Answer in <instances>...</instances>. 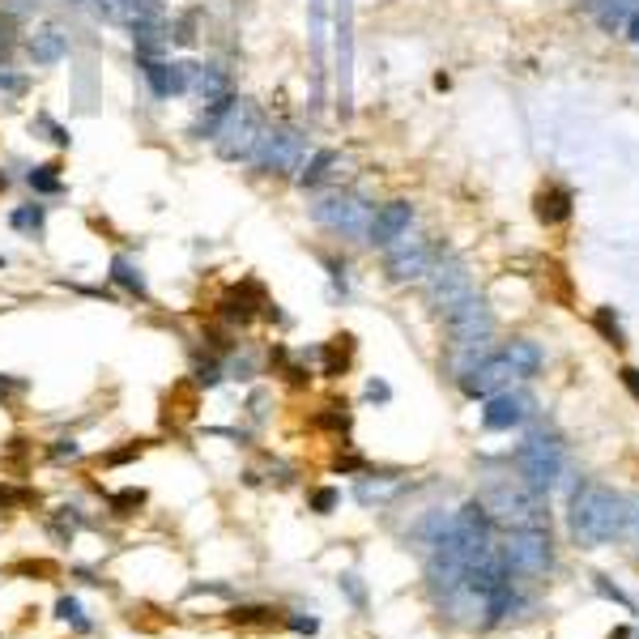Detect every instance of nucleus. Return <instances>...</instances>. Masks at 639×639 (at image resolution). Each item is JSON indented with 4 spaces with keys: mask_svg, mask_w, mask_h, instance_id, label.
Returning a JSON list of instances; mask_svg holds the SVG:
<instances>
[{
    "mask_svg": "<svg viewBox=\"0 0 639 639\" xmlns=\"http://www.w3.org/2000/svg\"><path fill=\"white\" fill-rule=\"evenodd\" d=\"M622 516H627V499L613 495L610 486L585 482L571 495V533L585 546H606L622 537Z\"/></svg>",
    "mask_w": 639,
    "mask_h": 639,
    "instance_id": "f257e3e1",
    "label": "nucleus"
},
{
    "mask_svg": "<svg viewBox=\"0 0 639 639\" xmlns=\"http://www.w3.org/2000/svg\"><path fill=\"white\" fill-rule=\"evenodd\" d=\"M482 508L490 520L511 525V529H546V503H541V490L525 482L520 473L516 478H490L482 495Z\"/></svg>",
    "mask_w": 639,
    "mask_h": 639,
    "instance_id": "f03ea898",
    "label": "nucleus"
},
{
    "mask_svg": "<svg viewBox=\"0 0 639 639\" xmlns=\"http://www.w3.org/2000/svg\"><path fill=\"white\" fill-rule=\"evenodd\" d=\"M260 137H264V120H260L256 102L230 99L209 141H213V150H218V158H222V162H252Z\"/></svg>",
    "mask_w": 639,
    "mask_h": 639,
    "instance_id": "7ed1b4c3",
    "label": "nucleus"
},
{
    "mask_svg": "<svg viewBox=\"0 0 639 639\" xmlns=\"http://www.w3.org/2000/svg\"><path fill=\"white\" fill-rule=\"evenodd\" d=\"M307 137L299 128L290 124H278V128H264V137H260V146L252 153V167L260 176H294V171H303L307 162Z\"/></svg>",
    "mask_w": 639,
    "mask_h": 639,
    "instance_id": "20e7f679",
    "label": "nucleus"
},
{
    "mask_svg": "<svg viewBox=\"0 0 639 639\" xmlns=\"http://www.w3.org/2000/svg\"><path fill=\"white\" fill-rule=\"evenodd\" d=\"M516 473L533 486V490L546 495V490L562 478V443L555 435L533 431L520 448H516Z\"/></svg>",
    "mask_w": 639,
    "mask_h": 639,
    "instance_id": "39448f33",
    "label": "nucleus"
},
{
    "mask_svg": "<svg viewBox=\"0 0 639 639\" xmlns=\"http://www.w3.org/2000/svg\"><path fill=\"white\" fill-rule=\"evenodd\" d=\"M443 329H448L457 350H478L495 337V316L478 294H469V299H460L457 307L443 311Z\"/></svg>",
    "mask_w": 639,
    "mask_h": 639,
    "instance_id": "423d86ee",
    "label": "nucleus"
},
{
    "mask_svg": "<svg viewBox=\"0 0 639 639\" xmlns=\"http://www.w3.org/2000/svg\"><path fill=\"white\" fill-rule=\"evenodd\" d=\"M311 218L332 234L346 239H367V222H371V204L350 197V192H329L311 204Z\"/></svg>",
    "mask_w": 639,
    "mask_h": 639,
    "instance_id": "0eeeda50",
    "label": "nucleus"
},
{
    "mask_svg": "<svg viewBox=\"0 0 639 639\" xmlns=\"http://www.w3.org/2000/svg\"><path fill=\"white\" fill-rule=\"evenodd\" d=\"M555 562V550H550V533L546 529H511L508 546H503V567L508 576H546Z\"/></svg>",
    "mask_w": 639,
    "mask_h": 639,
    "instance_id": "6e6552de",
    "label": "nucleus"
},
{
    "mask_svg": "<svg viewBox=\"0 0 639 639\" xmlns=\"http://www.w3.org/2000/svg\"><path fill=\"white\" fill-rule=\"evenodd\" d=\"M435 264V248L418 234H401L397 243H388V256H383V269L392 281H422L431 273Z\"/></svg>",
    "mask_w": 639,
    "mask_h": 639,
    "instance_id": "1a4fd4ad",
    "label": "nucleus"
},
{
    "mask_svg": "<svg viewBox=\"0 0 639 639\" xmlns=\"http://www.w3.org/2000/svg\"><path fill=\"white\" fill-rule=\"evenodd\" d=\"M473 294V278L465 273V264L460 260H435L431 273H427V299H431V307L443 316L448 307H457L460 299H469Z\"/></svg>",
    "mask_w": 639,
    "mask_h": 639,
    "instance_id": "9d476101",
    "label": "nucleus"
},
{
    "mask_svg": "<svg viewBox=\"0 0 639 639\" xmlns=\"http://www.w3.org/2000/svg\"><path fill=\"white\" fill-rule=\"evenodd\" d=\"M511 380H520V371L511 367V358L503 355V350H499V355H486L482 362H473V367L460 376L469 397H495V392L511 388Z\"/></svg>",
    "mask_w": 639,
    "mask_h": 639,
    "instance_id": "9b49d317",
    "label": "nucleus"
},
{
    "mask_svg": "<svg viewBox=\"0 0 639 639\" xmlns=\"http://www.w3.org/2000/svg\"><path fill=\"white\" fill-rule=\"evenodd\" d=\"M533 413V397L529 392H495V397H486V409H482V427L486 431H511V427H520L525 418Z\"/></svg>",
    "mask_w": 639,
    "mask_h": 639,
    "instance_id": "f8f14e48",
    "label": "nucleus"
},
{
    "mask_svg": "<svg viewBox=\"0 0 639 639\" xmlns=\"http://www.w3.org/2000/svg\"><path fill=\"white\" fill-rule=\"evenodd\" d=\"M413 227V204L409 201H388L380 209H371V222H367V243H376V248H388V243H397L401 234H409Z\"/></svg>",
    "mask_w": 639,
    "mask_h": 639,
    "instance_id": "ddd939ff",
    "label": "nucleus"
},
{
    "mask_svg": "<svg viewBox=\"0 0 639 639\" xmlns=\"http://www.w3.org/2000/svg\"><path fill=\"white\" fill-rule=\"evenodd\" d=\"M183 94H192L197 102L230 99V77L218 64H188L183 60Z\"/></svg>",
    "mask_w": 639,
    "mask_h": 639,
    "instance_id": "4468645a",
    "label": "nucleus"
},
{
    "mask_svg": "<svg viewBox=\"0 0 639 639\" xmlns=\"http://www.w3.org/2000/svg\"><path fill=\"white\" fill-rule=\"evenodd\" d=\"M141 73L150 81V90L158 99H176L183 94V60H150V56H141Z\"/></svg>",
    "mask_w": 639,
    "mask_h": 639,
    "instance_id": "2eb2a0df",
    "label": "nucleus"
},
{
    "mask_svg": "<svg viewBox=\"0 0 639 639\" xmlns=\"http://www.w3.org/2000/svg\"><path fill=\"white\" fill-rule=\"evenodd\" d=\"M26 51H30L34 64H60V60L69 56V39H64V30H56V26H39V30L26 39Z\"/></svg>",
    "mask_w": 639,
    "mask_h": 639,
    "instance_id": "dca6fc26",
    "label": "nucleus"
},
{
    "mask_svg": "<svg viewBox=\"0 0 639 639\" xmlns=\"http://www.w3.org/2000/svg\"><path fill=\"white\" fill-rule=\"evenodd\" d=\"M337 171H346V158L332 150H316V153H307L303 171H299V183H303V188H320V183L337 179Z\"/></svg>",
    "mask_w": 639,
    "mask_h": 639,
    "instance_id": "f3484780",
    "label": "nucleus"
},
{
    "mask_svg": "<svg viewBox=\"0 0 639 639\" xmlns=\"http://www.w3.org/2000/svg\"><path fill=\"white\" fill-rule=\"evenodd\" d=\"M537 218L546 222V227H559L571 218V192L562 188V183H550V188H541L537 192Z\"/></svg>",
    "mask_w": 639,
    "mask_h": 639,
    "instance_id": "a211bd4d",
    "label": "nucleus"
},
{
    "mask_svg": "<svg viewBox=\"0 0 639 639\" xmlns=\"http://www.w3.org/2000/svg\"><path fill=\"white\" fill-rule=\"evenodd\" d=\"M588 9L606 30H627L639 13V0H588Z\"/></svg>",
    "mask_w": 639,
    "mask_h": 639,
    "instance_id": "6ab92c4d",
    "label": "nucleus"
},
{
    "mask_svg": "<svg viewBox=\"0 0 639 639\" xmlns=\"http://www.w3.org/2000/svg\"><path fill=\"white\" fill-rule=\"evenodd\" d=\"M256 307H264V299H260V286H243V290H230L227 299H222V316H227L230 325H248L256 316Z\"/></svg>",
    "mask_w": 639,
    "mask_h": 639,
    "instance_id": "aec40b11",
    "label": "nucleus"
},
{
    "mask_svg": "<svg viewBox=\"0 0 639 639\" xmlns=\"http://www.w3.org/2000/svg\"><path fill=\"white\" fill-rule=\"evenodd\" d=\"M503 355H508L511 367L520 371V380L537 376V371H541V362H546V358H541V346H537V341H529V337H516V341H508V346H503Z\"/></svg>",
    "mask_w": 639,
    "mask_h": 639,
    "instance_id": "412c9836",
    "label": "nucleus"
},
{
    "mask_svg": "<svg viewBox=\"0 0 639 639\" xmlns=\"http://www.w3.org/2000/svg\"><path fill=\"white\" fill-rule=\"evenodd\" d=\"M111 281H116V286H124L128 294L146 299V278H141V269H137L128 256H116V260H111Z\"/></svg>",
    "mask_w": 639,
    "mask_h": 639,
    "instance_id": "4be33fe9",
    "label": "nucleus"
},
{
    "mask_svg": "<svg viewBox=\"0 0 639 639\" xmlns=\"http://www.w3.org/2000/svg\"><path fill=\"white\" fill-rule=\"evenodd\" d=\"M26 183H30L34 192H48V197L64 192V183H60V176H56V167H34V171L26 176Z\"/></svg>",
    "mask_w": 639,
    "mask_h": 639,
    "instance_id": "5701e85b",
    "label": "nucleus"
},
{
    "mask_svg": "<svg viewBox=\"0 0 639 639\" xmlns=\"http://www.w3.org/2000/svg\"><path fill=\"white\" fill-rule=\"evenodd\" d=\"M18 230H43V204H26V209H13L9 218Z\"/></svg>",
    "mask_w": 639,
    "mask_h": 639,
    "instance_id": "b1692460",
    "label": "nucleus"
},
{
    "mask_svg": "<svg viewBox=\"0 0 639 639\" xmlns=\"http://www.w3.org/2000/svg\"><path fill=\"white\" fill-rule=\"evenodd\" d=\"M56 610H60V618H64V622H73L77 631H90V622H86V618H81V606H77L73 597H64V601H60V606H56Z\"/></svg>",
    "mask_w": 639,
    "mask_h": 639,
    "instance_id": "393cba45",
    "label": "nucleus"
},
{
    "mask_svg": "<svg viewBox=\"0 0 639 639\" xmlns=\"http://www.w3.org/2000/svg\"><path fill=\"white\" fill-rule=\"evenodd\" d=\"M22 90H26V77H13L0 69V94H4V99H18Z\"/></svg>",
    "mask_w": 639,
    "mask_h": 639,
    "instance_id": "a878e982",
    "label": "nucleus"
},
{
    "mask_svg": "<svg viewBox=\"0 0 639 639\" xmlns=\"http://www.w3.org/2000/svg\"><path fill=\"white\" fill-rule=\"evenodd\" d=\"M597 325H601V332L610 337V346H622V332H618V325L610 320V311H601V316H597Z\"/></svg>",
    "mask_w": 639,
    "mask_h": 639,
    "instance_id": "bb28decb",
    "label": "nucleus"
},
{
    "mask_svg": "<svg viewBox=\"0 0 639 639\" xmlns=\"http://www.w3.org/2000/svg\"><path fill=\"white\" fill-rule=\"evenodd\" d=\"M622 383L636 392V401H639V371H636V367H627V371H622Z\"/></svg>",
    "mask_w": 639,
    "mask_h": 639,
    "instance_id": "cd10ccee",
    "label": "nucleus"
},
{
    "mask_svg": "<svg viewBox=\"0 0 639 639\" xmlns=\"http://www.w3.org/2000/svg\"><path fill=\"white\" fill-rule=\"evenodd\" d=\"M332 503H337V495H332V490H320V495H316V511H329Z\"/></svg>",
    "mask_w": 639,
    "mask_h": 639,
    "instance_id": "c85d7f7f",
    "label": "nucleus"
},
{
    "mask_svg": "<svg viewBox=\"0 0 639 639\" xmlns=\"http://www.w3.org/2000/svg\"><path fill=\"white\" fill-rule=\"evenodd\" d=\"M627 34H631V43H639V13L631 18V26H627Z\"/></svg>",
    "mask_w": 639,
    "mask_h": 639,
    "instance_id": "c756f323",
    "label": "nucleus"
}]
</instances>
